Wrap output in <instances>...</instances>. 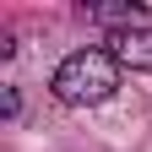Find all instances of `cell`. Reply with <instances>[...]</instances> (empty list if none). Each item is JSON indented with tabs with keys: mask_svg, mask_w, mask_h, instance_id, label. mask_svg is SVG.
<instances>
[{
	"mask_svg": "<svg viewBox=\"0 0 152 152\" xmlns=\"http://www.w3.org/2000/svg\"><path fill=\"white\" fill-rule=\"evenodd\" d=\"M120 60H114L109 49H76V54H65L60 65H54V98L60 103H71V109H92V103H103V98H114V87H120Z\"/></svg>",
	"mask_w": 152,
	"mask_h": 152,
	"instance_id": "6da1fadb",
	"label": "cell"
},
{
	"mask_svg": "<svg viewBox=\"0 0 152 152\" xmlns=\"http://www.w3.org/2000/svg\"><path fill=\"white\" fill-rule=\"evenodd\" d=\"M87 22L98 27H114V33H130V27H147V11L136 6V0H120V6H82Z\"/></svg>",
	"mask_w": 152,
	"mask_h": 152,
	"instance_id": "3957f363",
	"label": "cell"
},
{
	"mask_svg": "<svg viewBox=\"0 0 152 152\" xmlns=\"http://www.w3.org/2000/svg\"><path fill=\"white\" fill-rule=\"evenodd\" d=\"M22 114V98H16V87H6V120H16Z\"/></svg>",
	"mask_w": 152,
	"mask_h": 152,
	"instance_id": "277c9868",
	"label": "cell"
},
{
	"mask_svg": "<svg viewBox=\"0 0 152 152\" xmlns=\"http://www.w3.org/2000/svg\"><path fill=\"white\" fill-rule=\"evenodd\" d=\"M109 54H114L125 71H152V27L114 33V38H109Z\"/></svg>",
	"mask_w": 152,
	"mask_h": 152,
	"instance_id": "7a4b0ae2",
	"label": "cell"
}]
</instances>
